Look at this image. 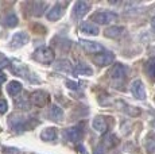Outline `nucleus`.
Wrapping results in <instances>:
<instances>
[{
  "mask_svg": "<svg viewBox=\"0 0 155 154\" xmlns=\"http://www.w3.org/2000/svg\"><path fill=\"white\" fill-rule=\"evenodd\" d=\"M10 127L14 131H27L31 130L32 127H35L38 124V120H34V118H25L22 115H16L12 114L8 119Z\"/></svg>",
  "mask_w": 155,
  "mask_h": 154,
  "instance_id": "f257e3e1",
  "label": "nucleus"
},
{
  "mask_svg": "<svg viewBox=\"0 0 155 154\" xmlns=\"http://www.w3.org/2000/svg\"><path fill=\"white\" fill-rule=\"evenodd\" d=\"M32 57H34V60L37 61V62H39V64L50 65L53 61H54L55 54H54V50H53L51 47H49V46H41V47H38V49L34 52Z\"/></svg>",
  "mask_w": 155,
  "mask_h": 154,
  "instance_id": "f03ea898",
  "label": "nucleus"
},
{
  "mask_svg": "<svg viewBox=\"0 0 155 154\" xmlns=\"http://www.w3.org/2000/svg\"><path fill=\"white\" fill-rule=\"evenodd\" d=\"M116 19H117V14L111 12V11H99L91 16L92 22H96L99 25H108V23L115 22Z\"/></svg>",
  "mask_w": 155,
  "mask_h": 154,
  "instance_id": "7ed1b4c3",
  "label": "nucleus"
},
{
  "mask_svg": "<svg viewBox=\"0 0 155 154\" xmlns=\"http://www.w3.org/2000/svg\"><path fill=\"white\" fill-rule=\"evenodd\" d=\"M11 70L15 73V75H18V76H20V77H25V79H27L30 80V81H32V82H35V81H39V80H37V79H34V75H31V72H30V69L27 66H26L25 64H22V62H12L11 64Z\"/></svg>",
  "mask_w": 155,
  "mask_h": 154,
  "instance_id": "20e7f679",
  "label": "nucleus"
},
{
  "mask_svg": "<svg viewBox=\"0 0 155 154\" xmlns=\"http://www.w3.org/2000/svg\"><path fill=\"white\" fill-rule=\"evenodd\" d=\"M49 102H50L49 93L45 92V91H41V89L32 92L31 96H30V103L34 104V105H37V107H45Z\"/></svg>",
  "mask_w": 155,
  "mask_h": 154,
  "instance_id": "39448f33",
  "label": "nucleus"
},
{
  "mask_svg": "<svg viewBox=\"0 0 155 154\" xmlns=\"http://www.w3.org/2000/svg\"><path fill=\"white\" fill-rule=\"evenodd\" d=\"M30 41V37L26 31H18L15 32L11 38V47L14 49H19V47H23L25 45H27Z\"/></svg>",
  "mask_w": 155,
  "mask_h": 154,
  "instance_id": "423d86ee",
  "label": "nucleus"
},
{
  "mask_svg": "<svg viewBox=\"0 0 155 154\" xmlns=\"http://www.w3.org/2000/svg\"><path fill=\"white\" fill-rule=\"evenodd\" d=\"M115 61V55L111 52H103L99 54L93 55V62L99 66H107V65H111Z\"/></svg>",
  "mask_w": 155,
  "mask_h": 154,
  "instance_id": "0eeeda50",
  "label": "nucleus"
},
{
  "mask_svg": "<svg viewBox=\"0 0 155 154\" xmlns=\"http://www.w3.org/2000/svg\"><path fill=\"white\" fill-rule=\"evenodd\" d=\"M108 75L111 76V79H113V80H123V79H126L128 75V68L123 64H115L111 69H109Z\"/></svg>",
  "mask_w": 155,
  "mask_h": 154,
  "instance_id": "6e6552de",
  "label": "nucleus"
},
{
  "mask_svg": "<svg viewBox=\"0 0 155 154\" xmlns=\"http://www.w3.org/2000/svg\"><path fill=\"white\" fill-rule=\"evenodd\" d=\"M81 47L85 50L88 54H99V53L105 52L103 45H100L99 42H92V41H81Z\"/></svg>",
  "mask_w": 155,
  "mask_h": 154,
  "instance_id": "1a4fd4ad",
  "label": "nucleus"
},
{
  "mask_svg": "<svg viewBox=\"0 0 155 154\" xmlns=\"http://www.w3.org/2000/svg\"><path fill=\"white\" fill-rule=\"evenodd\" d=\"M66 7V3H57L54 4L51 8H50L49 11H47V19L51 20V22H54V20H58L59 18L64 15V8Z\"/></svg>",
  "mask_w": 155,
  "mask_h": 154,
  "instance_id": "9d476101",
  "label": "nucleus"
},
{
  "mask_svg": "<svg viewBox=\"0 0 155 154\" xmlns=\"http://www.w3.org/2000/svg\"><path fill=\"white\" fill-rule=\"evenodd\" d=\"M65 137L69 139L70 142H73V143H78L82 139V129L80 126L69 127V129H66V131H65Z\"/></svg>",
  "mask_w": 155,
  "mask_h": 154,
  "instance_id": "9b49d317",
  "label": "nucleus"
},
{
  "mask_svg": "<svg viewBox=\"0 0 155 154\" xmlns=\"http://www.w3.org/2000/svg\"><path fill=\"white\" fill-rule=\"evenodd\" d=\"M131 92H132V95L136 99H139V100L146 99V88L140 80H134L132 81V84H131Z\"/></svg>",
  "mask_w": 155,
  "mask_h": 154,
  "instance_id": "f8f14e48",
  "label": "nucleus"
},
{
  "mask_svg": "<svg viewBox=\"0 0 155 154\" xmlns=\"http://www.w3.org/2000/svg\"><path fill=\"white\" fill-rule=\"evenodd\" d=\"M89 11V4L86 2H77L73 7V15L77 19H81L82 16H85Z\"/></svg>",
  "mask_w": 155,
  "mask_h": 154,
  "instance_id": "ddd939ff",
  "label": "nucleus"
},
{
  "mask_svg": "<svg viewBox=\"0 0 155 154\" xmlns=\"http://www.w3.org/2000/svg\"><path fill=\"white\" fill-rule=\"evenodd\" d=\"M92 126L97 132H107L108 131V123H107L105 118L103 116H96L92 122Z\"/></svg>",
  "mask_w": 155,
  "mask_h": 154,
  "instance_id": "4468645a",
  "label": "nucleus"
},
{
  "mask_svg": "<svg viewBox=\"0 0 155 154\" xmlns=\"http://www.w3.org/2000/svg\"><path fill=\"white\" fill-rule=\"evenodd\" d=\"M80 30L84 34H88V35H99V27L96 25H93L92 22H82L80 25Z\"/></svg>",
  "mask_w": 155,
  "mask_h": 154,
  "instance_id": "2eb2a0df",
  "label": "nucleus"
},
{
  "mask_svg": "<svg viewBox=\"0 0 155 154\" xmlns=\"http://www.w3.org/2000/svg\"><path fill=\"white\" fill-rule=\"evenodd\" d=\"M47 115H49V118L51 120H54V122H61V120L64 119V111H62V108H59L58 105H55V104H53L51 107L49 108Z\"/></svg>",
  "mask_w": 155,
  "mask_h": 154,
  "instance_id": "dca6fc26",
  "label": "nucleus"
},
{
  "mask_svg": "<svg viewBox=\"0 0 155 154\" xmlns=\"http://www.w3.org/2000/svg\"><path fill=\"white\" fill-rule=\"evenodd\" d=\"M22 89H23V87L19 81H10L7 84V93L12 97L19 96V93L22 92Z\"/></svg>",
  "mask_w": 155,
  "mask_h": 154,
  "instance_id": "f3484780",
  "label": "nucleus"
},
{
  "mask_svg": "<svg viewBox=\"0 0 155 154\" xmlns=\"http://www.w3.org/2000/svg\"><path fill=\"white\" fill-rule=\"evenodd\" d=\"M41 138L45 142H54L57 139V129L54 127H47L41 132Z\"/></svg>",
  "mask_w": 155,
  "mask_h": 154,
  "instance_id": "a211bd4d",
  "label": "nucleus"
},
{
  "mask_svg": "<svg viewBox=\"0 0 155 154\" xmlns=\"http://www.w3.org/2000/svg\"><path fill=\"white\" fill-rule=\"evenodd\" d=\"M74 73H77V75H82V76H91L92 73H93V70H92V68L89 66V65H86L85 62H77V65L74 66Z\"/></svg>",
  "mask_w": 155,
  "mask_h": 154,
  "instance_id": "6ab92c4d",
  "label": "nucleus"
},
{
  "mask_svg": "<svg viewBox=\"0 0 155 154\" xmlns=\"http://www.w3.org/2000/svg\"><path fill=\"white\" fill-rule=\"evenodd\" d=\"M15 107L19 109H30L31 103H30V97L27 96H16L15 97Z\"/></svg>",
  "mask_w": 155,
  "mask_h": 154,
  "instance_id": "aec40b11",
  "label": "nucleus"
},
{
  "mask_svg": "<svg viewBox=\"0 0 155 154\" xmlns=\"http://www.w3.org/2000/svg\"><path fill=\"white\" fill-rule=\"evenodd\" d=\"M144 72H146V75L151 79V81H154L155 80V57L150 58V60L144 64Z\"/></svg>",
  "mask_w": 155,
  "mask_h": 154,
  "instance_id": "412c9836",
  "label": "nucleus"
},
{
  "mask_svg": "<svg viewBox=\"0 0 155 154\" xmlns=\"http://www.w3.org/2000/svg\"><path fill=\"white\" fill-rule=\"evenodd\" d=\"M124 32V27H120V26H113V27H109L104 31L105 37L108 38H119L121 34Z\"/></svg>",
  "mask_w": 155,
  "mask_h": 154,
  "instance_id": "4be33fe9",
  "label": "nucleus"
},
{
  "mask_svg": "<svg viewBox=\"0 0 155 154\" xmlns=\"http://www.w3.org/2000/svg\"><path fill=\"white\" fill-rule=\"evenodd\" d=\"M116 141H117V139H116L115 135L108 134V135H105V137L103 138V142H101L100 146H101V147H104V149H105V147H113L116 143H117Z\"/></svg>",
  "mask_w": 155,
  "mask_h": 154,
  "instance_id": "5701e85b",
  "label": "nucleus"
},
{
  "mask_svg": "<svg viewBox=\"0 0 155 154\" xmlns=\"http://www.w3.org/2000/svg\"><path fill=\"white\" fill-rule=\"evenodd\" d=\"M18 16L15 15V14H8L7 16L3 19V23H4L5 27H15V26L18 25Z\"/></svg>",
  "mask_w": 155,
  "mask_h": 154,
  "instance_id": "b1692460",
  "label": "nucleus"
},
{
  "mask_svg": "<svg viewBox=\"0 0 155 154\" xmlns=\"http://www.w3.org/2000/svg\"><path fill=\"white\" fill-rule=\"evenodd\" d=\"M57 69H58V70H62V72H66V73L74 72V70H73V66H71V64H70L69 61H66V60L59 61L58 64H57Z\"/></svg>",
  "mask_w": 155,
  "mask_h": 154,
  "instance_id": "393cba45",
  "label": "nucleus"
},
{
  "mask_svg": "<svg viewBox=\"0 0 155 154\" xmlns=\"http://www.w3.org/2000/svg\"><path fill=\"white\" fill-rule=\"evenodd\" d=\"M8 65H10V60H8L4 54H2V53H0V69L8 66Z\"/></svg>",
  "mask_w": 155,
  "mask_h": 154,
  "instance_id": "a878e982",
  "label": "nucleus"
},
{
  "mask_svg": "<svg viewBox=\"0 0 155 154\" xmlns=\"http://www.w3.org/2000/svg\"><path fill=\"white\" fill-rule=\"evenodd\" d=\"M7 109H8L7 102L3 100V99H0V115H4L5 112H7Z\"/></svg>",
  "mask_w": 155,
  "mask_h": 154,
  "instance_id": "bb28decb",
  "label": "nucleus"
},
{
  "mask_svg": "<svg viewBox=\"0 0 155 154\" xmlns=\"http://www.w3.org/2000/svg\"><path fill=\"white\" fill-rule=\"evenodd\" d=\"M3 154H20V152L18 149H14V147H4Z\"/></svg>",
  "mask_w": 155,
  "mask_h": 154,
  "instance_id": "cd10ccee",
  "label": "nucleus"
},
{
  "mask_svg": "<svg viewBox=\"0 0 155 154\" xmlns=\"http://www.w3.org/2000/svg\"><path fill=\"white\" fill-rule=\"evenodd\" d=\"M68 85H69V88L77 89V84H76V82H70V81H68Z\"/></svg>",
  "mask_w": 155,
  "mask_h": 154,
  "instance_id": "c85d7f7f",
  "label": "nucleus"
},
{
  "mask_svg": "<svg viewBox=\"0 0 155 154\" xmlns=\"http://www.w3.org/2000/svg\"><path fill=\"white\" fill-rule=\"evenodd\" d=\"M5 79H7V77H5L4 73L0 72V82H4V81H5Z\"/></svg>",
  "mask_w": 155,
  "mask_h": 154,
  "instance_id": "c756f323",
  "label": "nucleus"
},
{
  "mask_svg": "<svg viewBox=\"0 0 155 154\" xmlns=\"http://www.w3.org/2000/svg\"><path fill=\"white\" fill-rule=\"evenodd\" d=\"M151 26H153V28L155 30V16L153 18V20H151Z\"/></svg>",
  "mask_w": 155,
  "mask_h": 154,
  "instance_id": "7c9ffc66",
  "label": "nucleus"
},
{
  "mask_svg": "<svg viewBox=\"0 0 155 154\" xmlns=\"http://www.w3.org/2000/svg\"><path fill=\"white\" fill-rule=\"evenodd\" d=\"M0 130H2V127H0Z\"/></svg>",
  "mask_w": 155,
  "mask_h": 154,
  "instance_id": "2f4dec72",
  "label": "nucleus"
}]
</instances>
